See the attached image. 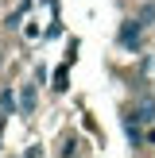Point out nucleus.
Wrapping results in <instances>:
<instances>
[{
  "instance_id": "obj_1",
  "label": "nucleus",
  "mask_w": 155,
  "mask_h": 158,
  "mask_svg": "<svg viewBox=\"0 0 155 158\" xmlns=\"http://www.w3.org/2000/svg\"><path fill=\"white\" fill-rule=\"evenodd\" d=\"M140 31H144V23H140V19H128V23L120 27V43H124V46H136V43H140Z\"/></svg>"
},
{
  "instance_id": "obj_2",
  "label": "nucleus",
  "mask_w": 155,
  "mask_h": 158,
  "mask_svg": "<svg viewBox=\"0 0 155 158\" xmlns=\"http://www.w3.org/2000/svg\"><path fill=\"white\" fill-rule=\"evenodd\" d=\"M136 120H140V123H151V120H155V100H151V97H144V100L136 104Z\"/></svg>"
},
{
  "instance_id": "obj_3",
  "label": "nucleus",
  "mask_w": 155,
  "mask_h": 158,
  "mask_svg": "<svg viewBox=\"0 0 155 158\" xmlns=\"http://www.w3.org/2000/svg\"><path fill=\"white\" fill-rule=\"evenodd\" d=\"M136 19L144 23V27H151V23H155V0H147V4L140 8V15H136Z\"/></svg>"
},
{
  "instance_id": "obj_4",
  "label": "nucleus",
  "mask_w": 155,
  "mask_h": 158,
  "mask_svg": "<svg viewBox=\"0 0 155 158\" xmlns=\"http://www.w3.org/2000/svg\"><path fill=\"white\" fill-rule=\"evenodd\" d=\"M20 104H23V112H31V108H35V89H23V97H20Z\"/></svg>"
},
{
  "instance_id": "obj_5",
  "label": "nucleus",
  "mask_w": 155,
  "mask_h": 158,
  "mask_svg": "<svg viewBox=\"0 0 155 158\" xmlns=\"http://www.w3.org/2000/svg\"><path fill=\"white\" fill-rule=\"evenodd\" d=\"M0 108H4V112H12V108H16V93H12V89L0 93Z\"/></svg>"
},
{
  "instance_id": "obj_6",
  "label": "nucleus",
  "mask_w": 155,
  "mask_h": 158,
  "mask_svg": "<svg viewBox=\"0 0 155 158\" xmlns=\"http://www.w3.org/2000/svg\"><path fill=\"white\" fill-rule=\"evenodd\" d=\"M0 66H4V58H0Z\"/></svg>"
},
{
  "instance_id": "obj_7",
  "label": "nucleus",
  "mask_w": 155,
  "mask_h": 158,
  "mask_svg": "<svg viewBox=\"0 0 155 158\" xmlns=\"http://www.w3.org/2000/svg\"><path fill=\"white\" fill-rule=\"evenodd\" d=\"M0 123H4V120H0Z\"/></svg>"
}]
</instances>
